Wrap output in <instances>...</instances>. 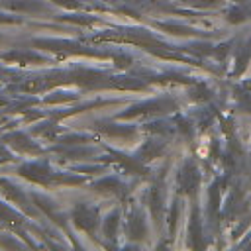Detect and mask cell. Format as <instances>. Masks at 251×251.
<instances>
[]
</instances>
